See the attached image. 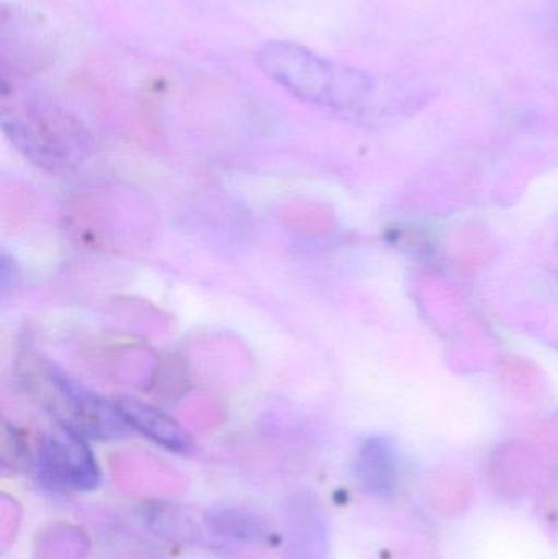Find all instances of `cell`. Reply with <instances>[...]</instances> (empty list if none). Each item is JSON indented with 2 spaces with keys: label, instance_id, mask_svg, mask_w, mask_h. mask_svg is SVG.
Masks as SVG:
<instances>
[{
  "label": "cell",
  "instance_id": "cell-1",
  "mask_svg": "<svg viewBox=\"0 0 558 559\" xmlns=\"http://www.w3.org/2000/svg\"><path fill=\"white\" fill-rule=\"evenodd\" d=\"M256 62L275 84L300 100L336 110L372 104L390 88L376 75L337 64L292 41H269L256 52Z\"/></svg>",
  "mask_w": 558,
  "mask_h": 559
},
{
  "label": "cell",
  "instance_id": "cell-2",
  "mask_svg": "<svg viewBox=\"0 0 558 559\" xmlns=\"http://www.w3.org/2000/svg\"><path fill=\"white\" fill-rule=\"evenodd\" d=\"M35 380L39 381L35 384L39 397L59 427L84 437L88 442H110L130 436L131 429L114 400L98 396L55 365H39V377Z\"/></svg>",
  "mask_w": 558,
  "mask_h": 559
},
{
  "label": "cell",
  "instance_id": "cell-3",
  "mask_svg": "<svg viewBox=\"0 0 558 559\" xmlns=\"http://www.w3.org/2000/svg\"><path fill=\"white\" fill-rule=\"evenodd\" d=\"M36 468L39 479L56 491L91 492L100 485V468L88 440L64 427L39 440Z\"/></svg>",
  "mask_w": 558,
  "mask_h": 559
},
{
  "label": "cell",
  "instance_id": "cell-4",
  "mask_svg": "<svg viewBox=\"0 0 558 559\" xmlns=\"http://www.w3.org/2000/svg\"><path fill=\"white\" fill-rule=\"evenodd\" d=\"M49 46L39 20L28 13L3 10L0 20V74L2 82L25 79L46 64Z\"/></svg>",
  "mask_w": 558,
  "mask_h": 559
},
{
  "label": "cell",
  "instance_id": "cell-5",
  "mask_svg": "<svg viewBox=\"0 0 558 559\" xmlns=\"http://www.w3.org/2000/svg\"><path fill=\"white\" fill-rule=\"evenodd\" d=\"M114 401L131 432L146 437L169 452L180 455L192 452V437L163 411L134 397L118 396Z\"/></svg>",
  "mask_w": 558,
  "mask_h": 559
},
{
  "label": "cell",
  "instance_id": "cell-6",
  "mask_svg": "<svg viewBox=\"0 0 558 559\" xmlns=\"http://www.w3.org/2000/svg\"><path fill=\"white\" fill-rule=\"evenodd\" d=\"M395 449L383 439H370L357 455L356 475L360 485L373 495H389L396 483L399 465Z\"/></svg>",
  "mask_w": 558,
  "mask_h": 559
}]
</instances>
